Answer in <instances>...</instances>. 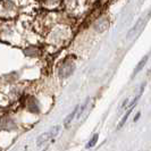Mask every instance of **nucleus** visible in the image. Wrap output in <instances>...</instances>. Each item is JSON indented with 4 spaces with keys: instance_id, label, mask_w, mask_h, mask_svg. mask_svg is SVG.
I'll return each mask as SVG.
<instances>
[{
    "instance_id": "nucleus-3",
    "label": "nucleus",
    "mask_w": 151,
    "mask_h": 151,
    "mask_svg": "<svg viewBox=\"0 0 151 151\" xmlns=\"http://www.w3.org/2000/svg\"><path fill=\"white\" fill-rule=\"evenodd\" d=\"M78 107L80 106H76L75 108H74V110L72 111V113L68 115L67 117L65 118V121H64V126L65 127H68L70 124H72V122H73V119L76 117V115H77V111H78Z\"/></svg>"
},
{
    "instance_id": "nucleus-4",
    "label": "nucleus",
    "mask_w": 151,
    "mask_h": 151,
    "mask_svg": "<svg viewBox=\"0 0 151 151\" xmlns=\"http://www.w3.org/2000/svg\"><path fill=\"white\" fill-rule=\"evenodd\" d=\"M148 58H149V55H147L145 57H143L142 59H141V61L137 64V66L135 67V69H134V72H133V75H132V77H134V76L142 69V68L144 67V65H145V63H147V60H148Z\"/></svg>"
},
{
    "instance_id": "nucleus-6",
    "label": "nucleus",
    "mask_w": 151,
    "mask_h": 151,
    "mask_svg": "<svg viewBox=\"0 0 151 151\" xmlns=\"http://www.w3.org/2000/svg\"><path fill=\"white\" fill-rule=\"evenodd\" d=\"M144 21V17H142V18H140L139 21H137V23H136L135 25H134V27H132V30L129 32V35H127V38H132L134 34L136 33V31L139 30V27L142 25V23H143Z\"/></svg>"
},
{
    "instance_id": "nucleus-9",
    "label": "nucleus",
    "mask_w": 151,
    "mask_h": 151,
    "mask_svg": "<svg viewBox=\"0 0 151 151\" xmlns=\"http://www.w3.org/2000/svg\"><path fill=\"white\" fill-rule=\"evenodd\" d=\"M98 137H99L98 134H94V135H93V137H92L90 141L88 142V144H86V148H92V147H94V145H96V143H97V141H98Z\"/></svg>"
},
{
    "instance_id": "nucleus-2",
    "label": "nucleus",
    "mask_w": 151,
    "mask_h": 151,
    "mask_svg": "<svg viewBox=\"0 0 151 151\" xmlns=\"http://www.w3.org/2000/svg\"><path fill=\"white\" fill-rule=\"evenodd\" d=\"M75 70V63L72 60H66L64 61L59 67V77L60 78H67L73 74V72Z\"/></svg>"
},
{
    "instance_id": "nucleus-11",
    "label": "nucleus",
    "mask_w": 151,
    "mask_h": 151,
    "mask_svg": "<svg viewBox=\"0 0 151 151\" xmlns=\"http://www.w3.org/2000/svg\"><path fill=\"white\" fill-rule=\"evenodd\" d=\"M140 115H141V114H140V113H137V114H136V116H135V117H134V122H136V121H137V119H139V117H140Z\"/></svg>"
},
{
    "instance_id": "nucleus-8",
    "label": "nucleus",
    "mask_w": 151,
    "mask_h": 151,
    "mask_svg": "<svg viewBox=\"0 0 151 151\" xmlns=\"http://www.w3.org/2000/svg\"><path fill=\"white\" fill-rule=\"evenodd\" d=\"M88 104H89V99H86L85 101H84V104L82 105L81 107H78V111H77V115H76V117L77 118H80L81 116H82V114L84 113V110L86 109V107H88Z\"/></svg>"
},
{
    "instance_id": "nucleus-10",
    "label": "nucleus",
    "mask_w": 151,
    "mask_h": 151,
    "mask_svg": "<svg viewBox=\"0 0 151 151\" xmlns=\"http://www.w3.org/2000/svg\"><path fill=\"white\" fill-rule=\"evenodd\" d=\"M129 99H125L123 102H122L121 107H119V113H122V111H124L126 108L129 109Z\"/></svg>"
},
{
    "instance_id": "nucleus-7",
    "label": "nucleus",
    "mask_w": 151,
    "mask_h": 151,
    "mask_svg": "<svg viewBox=\"0 0 151 151\" xmlns=\"http://www.w3.org/2000/svg\"><path fill=\"white\" fill-rule=\"evenodd\" d=\"M133 108H134V107H129V110L126 111V114L124 115V117L122 118V121L119 122V124H118V127H117V129H121V127H123V125H124V124L126 123V121H127V118H129V114L132 113V110H133Z\"/></svg>"
},
{
    "instance_id": "nucleus-1",
    "label": "nucleus",
    "mask_w": 151,
    "mask_h": 151,
    "mask_svg": "<svg viewBox=\"0 0 151 151\" xmlns=\"http://www.w3.org/2000/svg\"><path fill=\"white\" fill-rule=\"evenodd\" d=\"M59 131H60V126H55V127H52L50 131H48V132H45L43 134H41V135L38 137V140H37V145H38L39 148H40V147H43V145L48 143L51 139H53L55 136H57V134L59 133Z\"/></svg>"
},
{
    "instance_id": "nucleus-5",
    "label": "nucleus",
    "mask_w": 151,
    "mask_h": 151,
    "mask_svg": "<svg viewBox=\"0 0 151 151\" xmlns=\"http://www.w3.org/2000/svg\"><path fill=\"white\" fill-rule=\"evenodd\" d=\"M108 21H107L106 18H102V19H100L97 24H96V30L99 31V32H102V31H105L108 27Z\"/></svg>"
}]
</instances>
